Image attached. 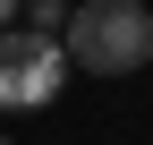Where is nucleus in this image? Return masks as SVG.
<instances>
[{"instance_id":"f257e3e1","label":"nucleus","mask_w":153,"mask_h":145,"mask_svg":"<svg viewBox=\"0 0 153 145\" xmlns=\"http://www.w3.org/2000/svg\"><path fill=\"white\" fill-rule=\"evenodd\" d=\"M60 51L85 68V77H136L153 60V9L145 0H85V9L68 17Z\"/></svg>"},{"instance_id":"f03ea898","label":"nucleus","mask_w":153,"mask_h":145,"mask_svg":"<svg viewBox=\"0 0 153 145\" xmlns=\"http://www.w3.org/2000/svg\"><path fill=\"white\" fill-rule=\"evenodd\" d=\"M60 60H68V51L51 43V34L9 26V34H0V102H51V85H60Z\"/></svg>"},{"instance_id":"7ed1b4c3","label":"nucleus","mask_w":153,"mask_h":145,"mask_svg":"<svg viewBox=\"0 0 153 145\" xmlns=\"http://www.w3.org/2000/svg\"><path fill=\"white\" fill-rule=\"evenodd\" d=\"M68 0H26V34H51V43H60V34H68Z\"/></svg>"},{"instance_id":"20e7f679","label":"nucleus","mask_w":153,"mask_h":145,"mask_svg":"<svg viewBox=\"0 0 153 145\" xmlns=\"http://www.w3.org/2000/svg\"><path fill=\"white\" fill-rule=\"evenodd\" d=\"M9 17H17V0H0V34H9Z\"/></svg>"}]
</instances>
